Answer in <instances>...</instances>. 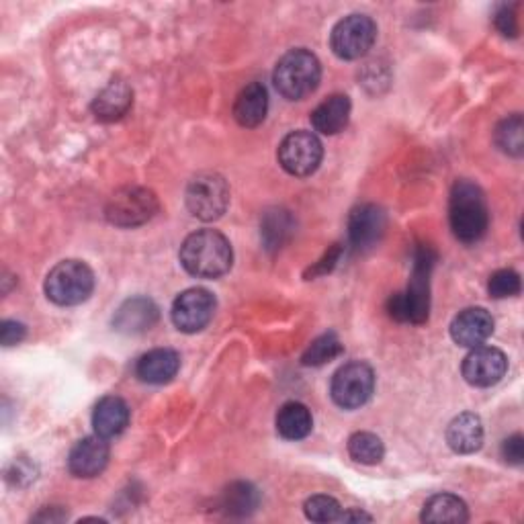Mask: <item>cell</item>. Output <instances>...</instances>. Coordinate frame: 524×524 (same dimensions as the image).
<instances>
[{
    "instance_id": "6da1fadb",
    "label": "cell",
    "mask_w": 524,
    "mask_h": 524,
    "mask_svg": "<svg viewBox=\"0 0 524 524\" xmlns=\"http://www.w3.org/2000/svg\"><path fill=\"white\" fill-rule=\"evenodd\" d=\"M436 252L430 246H418L414 254V271L404 293L391 295L387 314L398 322L424 324L430 314V273L436 265Z\"/></svg>"
},
{
    "instance_id": "7c38bea8",
    "label": "cell",
    "mask_w": 524,
    "mask_h": 524,
    "mask_svg": "<svg viewBox=\"0 0 524 524\" xmlns=\"http://www.w3.org/2000/svg\"><path fill=\"white\" fill-rule=\"evenodd\" d=\"M463 377L473 387H492L500 383L508 371V359L494 346H475L463 361Z\"/></svg>"
},
{
    "instance_id": "5bb4252c",
    "label": "cell",
    "mask_w": 524,
    "mask_h": 524,
    "mask_svg": "<svg viewBox=\"0 0 524 524\" xmlns=\"http://www.w3.org/2000/svg\"><path fill=\"white\" fill-rule=\"evenodd\" d=\"M109 463V443L103 436H86L78 441L68 457V469L76 477H97Z\"/></svg>"
},
{
    "instance_id": "3957f363",
    "label": "cell",
    "mask_w": 524,
    "mask_h": 524,
    "mask_svg": "<svg viewBox=\"0 0 524 524\" xmlns=\"http://www.w3.org/2000/svg\"><path fill=\"white\" fill-rule=\"evenodd\" d=\"M449 222L457 240L475 244L482 240L490 226L486 197L475 183L457 181L449 201Z\"/></svg>"
},
{
    "instance_id": "cb8c5ba5",
    "label": "cell",
    "mask_w": 524,
    "mask_h": 524,
    "mask_svg": "<svg viewBox=\"0 0 524 524\" xmlns=\"http://www.w3.org/2000/svg\"><path fill=\"white\" fill-rule=\"evenodd\" d=\"M469 512L467 504L453 494H436L432 496L422 510V520L424 522H467Z\"/></svg>"
},
{
    "instance_id": "ac0fdd59",
    "label": "cell",
    "mask_w": 524,
    "mask_h": 524,
    "mask_svg": "<svg viewBox=\"0 0 524 524\" xmlns=\"http://www.w3.org/2000/svg\"><path fill=\"white\" fill-rule=\"evenodd\" d=\"M447 443L455 453L471 455L484 445V424L479 416L465 412L451 420L447 428Z\"/></svg>"
},
{
    "instance_id": "9c48e42d",
    "label": "cell",
    "mask_w": 524,
    "mask_h": 524,
    "mask_svg": "<svg viewBox=\"0 0 524 524\" xmlns=\"http://www.w3.org/2000/svg\"><path fill=\"white\" fill-rule=\"evenodd\" d=\"M377 39V25L367 15H348L338 21L330 35L332 52L340 60L363 58Z\"/></svg>"
},
{
    "instance_id": "5b68a950",
    "label": "cell",
    "mask_w": 524,
    "mask_h": 524,
    "mask_svg": "<svg viewBox=\"0 0 524 524\" xmlns=\"http://www.w3.org/2000/svg\"><path fill=\"white\" fill-rule=\"evenodd\" d=\"M43 289L58 305H78L91 297L95 275L82 260H62L48 273Z\"/></svg>"
},
{
    "instance_id": "4fadbf2b",
    "label": "cell",
    "mask_w": 524,
    "mask_h": 524,
    "mask_svg": "<svg viewBox=\"0 0 524 524\" xmlns=\"http://www.w3.org/2000/svg\"><path fill=\"white\" fill-rule=\"evenodd\" d=\"M385 211L373 203L359 205L348 217V238L357 250L373 248L385 234Z\"/></svg>"
},
{
    "instance_id": "f546056e",
    "label": "cell",
    "mask_w": 524,
    "mask_h": 524,
    "mask_svg": "<svg viewBox=\"0 0 524 524\" xmlns=\"http://www.w3.org/2000/svg\"><path fill=\"white\" fill-rule=\"evenodd\" d=\"M305 516L314 522H334L340 520L342 508L340 504L330 496H314L305 502Z\"/></svg>"
},
{
    "instance_id": "277c9868",
    "label": "cell",
    "mask_w": 524,
    "mask_h": 524,
    "mask_svg": "<svg viewBox=\"0 0 524 524\" xmlns=\"http://www.w3.org/2000/svg\"><path fill=\"white\" fill-rule=\"evenodd\" d=\"M322 78L320 60L308 50H291L275 66L273 82L279 95L289 101H301L312 95Z\"/></svg>"
},
{
    "instance_id": "ba28073f",
    "label": "cell",
    "mask_w": 524,
    "mask_h": 524,
    "mask_svg": "<svg viewBox=\"0 0 524 524\" xmlns=\"http://www.w3.org/2000/svg\"><path fill=\"white\" fill-rule=\"evenodd\" d=\"M375 389V373L367 363L355 361L340 367L330 385L332 400L344 410H357L365 406Z\"/></svg>"
},
{
    "instance_id": "30bf717a",
    "label": "cell",
    "mask_w": 524,
    "mask_h": 524,
    "mask_svg": "<svg viewBox=\"0 0 524 524\" xmlns=\"http://www.w3.org/2000/svg\"><path fill=\"white\" fill-rule=\"evenodd\" d=\"M277 156L285 172L293 174V177H310L322 162L324 148L316 134L299 129L283 138Z\"/></svg>"
},
{
    "instance_id": "603a6c76",
    "label": "cell",
    "mask_w": 524,
    "mask_h": 524,
    "mask_svg": "<svg viewBox=\"0 0 524 524\" xmlns=\"http://www.w3.org/2000/svg\"><path fill=\"white\" fill-rule=\"evenodd\" d=\"M314 428V418L308 406L287 402L277 414V432L287 441H301Z\"/></svg>"
},
{
    "instance_id": "d590c367",
    "label": "cell",
    "mask_w": 524,
    "mask_h": 524,
    "mask_svg": "<svg viewBox=\"0 0 524 524\" xmlns=\"http://www.w3.org/2000/svg\"><path fill=\"white\" fill-rule=\"evenodd\" d=\"M340 520H373L369 514L365 512H359V510H351V512H342L340 514Z\"/></svg>"
},
{
    "instance_id": "8fae6325",
    "label": "cell",
    "mask_w": 524,
    "mask_h": 524,
    "mask_svg": "<svg viewBox=\"0 0 524 524\" xmlns=\"http://www.w3.org/2000/svg\"><path fill=\"white\" fill-rule=\"evenodd\" d=\"M215 314V297L207 289H187L172 303V322L181 332H201Z\"/></svg>"
},
{
    "instance_id": "f1b7e54d",
    "label": "cell",
    "mask_w": 524,
    "mask_h": 524,
    "mask_svg": "<svg viewBox=\"0 0 524 524\" xmlns=\"http://www.w3.org/2000/svg\"><path fill=\"white\" fill-rule=\"evenodd\" d=\"M496 144L510 156H522V152H524V123H522L520 115H512L498 125Z\"/></svg>"
},
{
    "instance_id": "484cf974",
    "label": "cell",
    "mask_w": 524,
    "mask_h": 524,
    "mask_svg": "<svg viewBox=\"0 0 524 524\" xmlns=\"http://www.w3.org/2000/svg\"><path fill=\"white\" fill-rule=\"evenodd\" d=\"M348 455L361 465H377L385 455L383 441L373 432H355L348 439Z\"/></svg>"
},
{
    "instance_id": "52a82bcc",
    "label": "cell",
    "mask_w": 524,
    "mask_h": 524,
    "mask_svg": "<svg viewBox=\"0 0 524 524\" xmlns=\"http://www.w3.org/2000/svg\"><path fill=\"white\" fill-rule=\"evenodd\" d=\"M158 211V199L150 189L123 187L115 191L105 207L107 220L117 228H136L150 222Z\"/></svg>"
},
{
    "instance_id": "836d02e7",
    "label": "cell",
    "mask_w": 524,
    "mask_h": 524,
    "mask_svg": "<svg viewBox=\"0 0 524 524\" xmlns=\"http://www.w3.org/2000/svg\"><path fill=\"white\" fill-rule=\"evenodd\" d=\"M502 457L512 465H520L524 461V439L520 434H512L502 443Z\"/></svg>"
},
{
    "instance_id": "8992f818",
    "label": "cell",
    "mask_w": 524,
    "mask_h": 524,
    "mask_svg": "<svg viewBox=\"0 0 524 524\" xmlns=\"http://www.w3.org/2000/svg\"><path fill=\"white\" fill-rule=\"evenodd\" d=\"M189 211L201 222H215L230 205V187L215 172H203L189 183L185 195Z\"/></svg>"
},
{
    "instance_id": "d4e9b609",
    "label": "cell",
    "mask_w": 524,
    "mask_h": 524,
    "mask_svg": "<svg viewBox=\"0 0 524 524\" xmlns=\"http://www.w3.org/2000/svg\"><path fill=\"white\" fill-rule=\"evenodd\" d=\"M258 506V492L254 486L238 482L232 484L224 494L220 508L230 516H248Z\"/></svg>"
},
{
    "instance_id": "ffe728a7",
    "label": "cell",
    "mask_w": 524,
    "mask_h": 524,
    "mask_svg": "<svg viewBox=\"0 0 524 524\" xmlns=\"http://www.w3.org/2000/svg\"><path fill=\"white\" fill-rule=\"evenodd\" d=\"M131 103H134V91L125 82L113 80L97 95L91 109L101 121H117L131 109Z\"/></svg>"
},
{
    "instance_id": "d6a6232c",
    "label": "cell",
    "mask_w": 524,
    "mask_h": 524,
    "mask_svg": "<svg viewBox=\"0 0 524 524\" xmlns=\"http://www.w3.org/2000/svg\"><path fill=\"white\" fill-rule=\"evenodd\" d=\"M494 23L498 27V31L506 37H516L518 35V19H516V13H514V7H500L496 11V17H494Z\"/></svg>"
},
{
    "instance_id": "7a4b0ae2",
    "label": "cell",
    "mask_w": 524,
    "mask_h": 524,
    "mask_svg": "<svg viewBox=\"0 0 524 524\" xmlns=\"http://www.w3.org/2000/svg\"><path fill=\"white\" fill-rule=\"evenodd\" d=\"M232 244L215 230H199L181 246V265L197 279H217L232 269Z\"/></svg>"
},
{
    "instance_id": "e0dca14e",
    "label": "cell",
    "mask_w": 524,
    "mask_h": 524,
    "mask_svg": "<svg viewBox=\"0 0 524 524\" xmlns=\"http://www.w3.org/2000/svg\"><path fill=\"white\" fill-rule=\"evenodd\" d=\"M181 369V357L172 348H154V351L146 353L138 365H136V375L144 383L152 385H162L174 379V375Z\"/></svg>"
},
{
    "instance_id": "1f68e13d",
    "label": "cell",
    "mask_w": 524,
    "mask_h": 524,
    "mask_svg": "<svg viewBox=\"0 0 524 524\" xmlns=\"http://www.w3.org/2000/svg\"><path fill=\"white\" fill-rule=\"evenodd\" d=\"M342 256V246L340 244H334L318 262L308 269V273H305V279H312V277H322V275H328L336 265H338V260Z\"/></svg>"
},
{
    "instance_id": "7402d4cb",
    "label": "cell",
    "mask_w": 524,
    "mask_h": 524,
    "mask_svg": "<svg viewBox=\"0 0 524 524\" xmlns=\"http://www.w3.org/2000/svg\"><path fill=\"white\" fill-rule=\"evenodd\" d=\"M129 424V408L117 396L103 398L93 412L95 432L103 439H115Z\"/></svg>"
},
{
    "instance_id": "83f0119b",
    "label": "cell",
    "mask_w": 524,
    "mask_h": 524,
    "mask_svg": "<svg viewBox=\"0 0 524 524\" xmlns=\"http://www.w3.org/2000/svg\"><path fill=\"white\" fill-rule=\"evenodd\" d=\"M291 232H293V220L289 211L283 209L269 211L265 222H262V238H265L267 248H281L285 240L291 236Z\"/></svg>"
},
{
    "instance_id": "d6986e66",
    "label": "cell",
    "mask_w": 524,
    "mask_h": 524,
    "mask_svg": "<svg viewBox=\"0 0 524 524\" xmlns=\"http://www.w3.org/2000/svg\"><path fill=\"white\" fill-rule=\"evenodd\" d=\"M351 119V99L346 95H332L320 103L312 113V125L324 136H336Z\"/></svg>"
},
{
    "instance_id": "44dd1931",
    "label": "cell",
    "mask_w": 524,
    "mask_h": 524,
    "mask_svg": "<svg viewBox=\"0 0 524 524\" xmlns=\"http://www.w3.org/2000/svg\"><path fill=\"white\" fill-rule=\"evenodd\" d=\"M269 111V93L265 84L252 82L238 95L234 103V117L242 127H256L265 121Z\"/></svg>"
},
{
    "instance_id": "e575fe53",
    "label": "cell",
    "mask_w": 524,
    "mask_h": 524,
    "mask_svg": "<svg viewBox=\"0 0 524 524\" xmlns=\"http://www.w3.org/2000/svg\"><path fill=\"white\" fill-rule=\"evenodd\" d=\"M25 334H27V328L19 322L7 320V322L0 324V342H3L5 346L19 344L25 338Z\"/></svg>"
},
{
    "instance_id": "9a60e30c",
    "label": "cell",
    "mask_w": 524,
    "mask_h": 524,
    "mask_svg": "<svg viewBox=\"0 0 524 524\" xmlns=\"http://www.w3.org/2000/svg\"><path fill=\"white\" fill-rule=\"evenodd\" d=\"M494 332V318L484 308H467L451 324V336L459 346H482Z\"/></svg>"
},
{
    "instance_id": "4316f807",
    "label": "cell",
    "mask_w": 524,
    "mask_h": 524,
    "mask_svg": "<svg viewBox=\"0 0 524 524\" xmlns=\"http://www.w3.org/2000/svg\"><path fill=\"white\" fill-rule=\"evenodd\" d=\"M342 351H344V348H342L338 336L334 332H328V334H322L320 338H316L308 346V351H305L303 357H301V363L305 367H322V365L330 363L332 359L340 357Z\"/></svg>"
},
{
    "instance_id": "2e32d148",
    "label": "cell",
    "mask_w": 524,
    "mask_h": 524,
    "mask_svg": "<svg viewBox=\"0 0 524 524\" xmlns=\"http://www.w3.org/2000/svg\"><path fill=\"white\" fill-rule=\"evenodd\" d=\"M158 316V308L152 299L134 297L127 299L115 312L113 326L121 334H142L158 322Z\"/></svg>"
},
{
    "instance_id": "4dcf8cb0",
    "label": "cell",
    "mask_w": 524,
    "mask_h": 524,
    "mask_svg": "<svg viewBox=\"0 0 524 524\" xmlns=\"http://www.w3.org/2000/svg\"><path fill=\"white\" fill-rule=\"evenodd\" d=\"M488 289H490V295L496 299L514 297L520 293V275L512 269H500L490 277Z\"/></svg>"
}]
</instances>
